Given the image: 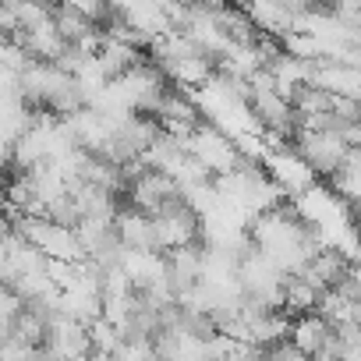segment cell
<instances>
[{
    "label": "cell",
    "mask_w": 361,
    "mask_h": 361,
    "mask_svg": "<svg viewBox=\"0 0 361 361\" xmlns=\"http://www.w3.org/2000/svg\"><path fill=\"white\" fill-rule=\"evenodd\" d=\"M188 152H192L213 177H227V173H234V170L245 163V152H241L238 138L227 135L224 128H216L213 121H202V124L192 131Z\"/></svg>",
    "instance_id": "6da1fadb"
},
{
    "label": "cell",
    "mask_w": 361,
    "mask_h": 361,
    "mask_svg": "<svg viewBox=\"0 0 361 361\" xmlns=\"http://www.w3.org/2000/svg\"><path fill=\"white\" fill-rule=\"evenodd\" d=\"M294 149H298L301 159L315 170V177L333 180V177L343 170V163H347V156H350L354 145H350L340 131H308V128H301L298 138H294Z\"/></svg>",
    "instance_id": "7a4b0ae2"
},
{
    "label": "cell",
    "mask_w": 361,
    "mask_h": 361,
    "mask_svg": "<svg viewBox=\"0 0 361 361\" xmlns=\"http://www.w3.org/2000/svg\"><path fill=\"white\" fill-rule=\"evenodd\" d=\"M156 220V248L166 255L173 248H188V245H199L202 241V216L180 199L173 202L170 209H163Z\"/></svg>",
    "instance_id": "3957f363"
},
{
    "label": "cell",
    "mask_w": 361,
    "mask_h": 361,
    "mask_svg": "<svg viewBox=\"0 0 361 361\" xmlns=\"http://www.w3.org/2000/svg\"><path fill=\"white\" fill-rule=\"evenodd\" d=\"M185 195H180V185H177V177L163 173V170H145L138 173L131 185H128V206L149 213V216H159L163 209H170L173 202H180Z\"/></svg>",
    "instance_id": "277c9868"
},
{
    "label": "cell",
    "mask_w": 361,
    "mask_h": 361,
    "mask_svg": "<svg viewBox=\"0 0 361 361\" xmlns=\"http://www.w3.org/2000/svg\"><path fill=\"white\" fill-rule=\"evenodd\" d=\"M18 43L29 50V57H32V61H43V64H57V61L71 50V43L61 36V29H57V18H54V15H50V18H43L39 25L25 29V32L18 36Z\"/></svg>",
    "instance_id": "5b68a950"
},
{
    "label": "cell",
    "mask_w": 361,
    "mask_h": 361,
    "mask_svg": "<svg viewBox=\"0 0 361 361\" xmlns=\"http://www.w3.org/2000/svg\"><path fill=\"white\" fill-rule=\"evenodd\" d=\"M117 238L124 248H138V252H159L156 248V220L135 206H124L117 213Z\"/></svg>",
    "instance_id": "8992f818"
},
{
    "label": "cell",
    "mask_w": 361,
    "mask_h": 361,
    "mask_svg": "<svg viewBox=\"0 0 361 361\" xmlns=\"http://www.w3.org/2000/svg\"><path fill=\"white\" fill-rule=\"evenodd\" d=\"M333 326L319 315V312H308V315H298L294 319V326H290V343L298 347V350H305L308 357H315L329 340H333Z\"/></svg>",
    "instance_id": "52a82bcc"
},
{
    "label": "cell",
    "mask_w": 361,
    "mask_h": 361,
    "mask_svg": "<svg viewBox=\"0 0 361 361\" xmlns=\"http://www.w3.org/2000/svg\"><path fill=\"white\" fill-rule=\"evenodd\" d=\"M99 64H103V71H106V78H121V75H128V71H135L142 61H149V50H142V47H131V43H121V39H110L106 36V43L99 47Z\"/></svg>",
    "instance_id": "ba28073f"
},
{
    "label": "cell",
    "mask_w": 361,
    "mask_h": 361,
    "mask_svg": "<svg viewBox=\"0 0 361 361\" xmlns=\"http://www.w3.org/2000/svg\"><path fill=\"white\" fill-rule=\"evenodd\" d=\"M322 287H315L305 273L298 276H287V287H283V308L287 315H308V312H319V301H322Z\"/></svg>",
    "instance_id": "9c48e42d"
}]
</instances>
